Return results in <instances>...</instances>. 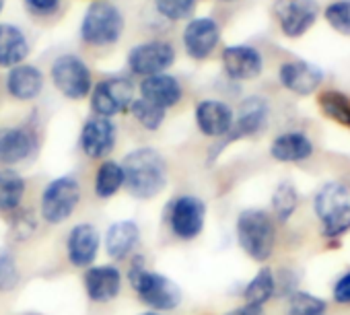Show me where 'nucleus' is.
<instances>
[{
    "instance_id": "obj_1",
    "label": "nucleus",
    "mask_w": 350,
    "mask_h": 315,
    "mask_svg": "<svg viewBox=\"0 0 350 315\" xmlns=\"http://www.w3.org/2000/svg\"><path fill=\"white\" fill-rule=\"evenodd\" d=\"M124 188L138 200H150L159 196L167 186L165 156L154 148H136L122 161Z\"/></svg>"
},
{
    "instance_id": "obj_2",
    "label": "nucleus",
    "mask_w": 350,
    "mask_h": 315,
    "mask_svg": "<svg viewBox=\"0 0 350 315\" xmlns=\"http://www.w3.org/2000/svg\"><path fill=\"white\" fill-rule=\"evenodd\" d=\"M237 241L241 249L256 262H266L276 243V231L272 217L260 208H247L237 217L235 225Z\"/></svg>"
},
{
    "instance_id": "obj_3",
    "label": "nucleus",
    "mask_w": 350,
    "mask_h": 315,
    "mask_svg": "<svg viewBox=\"0 0 350 315\" xmlns=\"http://www.w3.org/2000/svg\"><path fill=\"white\" fill-rule=\"evenodd\" d=\"M128 274L134 290L146 307L154 311H173L182 303V288L159 272H148L142 258H136Z\"/></svg>"
},
{
    "instance_id": "obj_4",
    "label": "nucleus",
    "mask_w": 350,
    "mask_h": 315,
    "mask_svg": "<svg viewBox=\"0 0 350 315\" xmlns=\"http://www.w3.org/2000/svg\"><path fill=\"white\" fill-rule=\"evenodd\" d=\"M124 27V15L116 5L107 0H95L81 21V38L87 46L107 48L120 42Z\"/></svg>"
},
{
    "instance_id": "obj_5",
    "label": "nucleus",
    "mask_w": 350,
    "mask_h": 315,
    "mask_svg": "<svg viewBox=\"0 0 350 315\" xmlns=\"http://www.w3.org/2000/svg\"><path fill=\"white\" fill-rule=\"evenodd\" d=\"M315 215L321 223V233L329 239L350 231V192L338 182L325 184L313 200Z\"/></svg>"
},
{
    "instance_id": "obj_6",
    "label": "nucleus",
    "mask_w": 350,
    "mask_h": 315,
    "mask_svg": "<svg viewBox=\"0 0 350 315\" xmlns=\"http://www.w3.org/2000/svg\"><path fill=\"white\" fill-rule=\"evenodd\" d=\"M54 87L72 101L85 99L93 91V74L83 58L75 54H62L52 64Z\"/></svg>"
},
{
    "instance_id": "obj_7",
    "label": "nucleus",
    "mask_w": 350,
    "mask_h": 315,
    "mask_svg": "<svg viewBox=\"0 0 350 315\" xmlns=\"http://www.w3.org/2000/svg\"><path fill=\"white\" fill-rule=\"evenodd\" d=\"M134 83L124 77H111L99 81L91 91V109L95 115L113 118L130 109L134 101Z\"/></svg>"
},
{
    "instance_id": "obj_8",
    "label": "nucleus",
    "mask_w": 350,
    "mask_h": 315,
    "mask_svg": "<svg viewBox=\"0 0 350 315\" xmlns=\"http://www.w3.org/2000/svg\"><path fill=\"white\" fill-rule=\"evenodd\" d=\"M81 202V186L75 178H56L44 188L42 215L48 223L58 225L72 217Z\"/></svg>"
},
{
    "instance_id": "obj_9",
    "label": "nucleus",
    "mask_w": 350,
    "mask_h": 315,
    "mask_svg": "<svg viewBox=\"0 0 350 315\" xmlns=\"http://www.w3.org/2000/svg\"><path fill=\"white\" fill-rule=\"evenodd\" d=\"M272 13L280 31L286 38L305 36L319 17V5L315 0H274Z\"/></svg>"
},
{
    "instance_id": "obj_10",
    "label": "nucleus",
    "mask_w": 350,
    "mask_h": 315,
    "mask_svg": "<svg viewBox=\"0 0 350 315\" xmlns=\"http://www.w3.org/2000/svg\"><path fill=\"white\" fill-rule=\"evenodd\" d=\"M266 120H268V103L260 97H250L245 99L241 105H239V115L235 118L229 134L225 138H221L219 146L213 148L211 152V161L217 159V154L227 148L231 142L235 140H243V138H250L254 134H258L264 126H266Z\"/></svg>"
},
{
    "instance_id": "obj_11",
    "label": "nucleus",
    "mask_w": 350,
    "mask_h": 315,
    "mask_svg": "<svg viewBox=\"0 0 350 315\" xmlns=\"http://www.w3.org/2000/svg\"><path fill=\"white\" fill-rule=\"evenodd\" d=\"M175 62V50L169 42L152 40L134 46L128 52V66L138 77L163 74Z\"/></svg>"
},
{
    "instance_id": "obj_12",
    "label": "nucleus",
    "mask_w": 350,
    "mask_h": 315,
    "mask_svg": "<svg viewBox=\"0 0 350 315\" xmlns=\"http://www.w3.org/2000/svg\"><path fill=\"white\" fill-rule=\"evenodd\" d=\"M206 221V204L196 198V196H182L173 202L171 215H169V225L171 231L180 239H196Z\"/></svg>"
},
{
    "instance_id": "obj_13",
    "label": "nucleus",
    "mask_w": 350,
    "mask_h": 315,
    "mask_svg": "<svg viewBox=\"0 0 350 315\" xmlns=\"http://www.w3.org/2000/svg\"><path fill=\"white\" fill-rule=\"evenodd\" d=\"M186 54L194 60H206L221 42V27L213 17H196L184 29Z\"/></svg>"
},
{
    "instance_id": "obj_14",
    "label": "nucleus",
    "mask_w": 350,
    "mask_h": 315,
    "mask_svg": "<svg viewBox=\"0 0 350 315\" xmlns=\"http://www.w3.org/2000/svg\"><path fill=\"white\" fill-rule=\"evenodd\" d=\"M116 138H118L116 124L109 118L93 115L83 124L79 142L89 159H105L116 146Z\"/></svg>"
},
{
    "instance_id": "obj_15",
    "label": "nucleus",
    "mask_w": 350,
    "mask_h": 315,
    "mask_svg": "<svg viewBox=\"0 0 350 315\" xmlns=\"http://www.w3.org/2000/svg\"><path fill=\"white\" fill-rule=\"evenodd\" d=\"M38 138L27 126H7L0 128V165L11 167L33 154Z\"/></svg>"
},
{
    "instance_id": "obj_16",
    "label": "nucleus",
    "mask_w": 350,
    "mask_h": 315,
    "mask_svg": "<svg viewBox=\"0 0 350 315\" xmlns=\"http://www.w3.org/2000/svg\"><path fill=\"white\" fill-rule=\"evenodd\" d=\"M223 68L233 81H254L264 70V58L252 46H227L223 50Z\"/></svg>"
},
{
    "instance_id": "obj_17",
    "label": "nucleus",
    "mask_w": 350,
    "mask_h": 315,
    "mask_svg": "<svg viewBox=\"0 0 350 315\" xmlns=\"http://www.w3.org/2000/svg\"><path fill=\"white\" fill-rule=\"evenodd\" d=\"M278 81L286 91H291L295 95H311L321 87L323 70L317 68L315 64H309L303 60H293V62H284L280 66Z\"/></svg>"
},
{
    "instance_id": "obj_18",
    "label": "nucleus",
    "mask_w": 350,
    "mask_h": 315,
    "mask_svg": "<svg viewBox=\"0 0 350 315\" xmlns=\"http://www.w3.org/2000/svg\"><path fill=\"white\" fill-rule=\"evenodd\" d=\"M235 122V111L219 99H204L196 105V126L204 136L225 138Z\"/></svg>"
},
{
    "instance_id": "obj_19",
    "label": "nucleus",
    "mask_w": 350,
    "mask_h": 315,
    "mask_svg": "<svg viewBox=\"0 0 350 315\" xmlns=\"http://www.w3.org/2000/svg\"><path fill=\"white\" fill-rule=\"evenodd\" d=\"M99 231L89 225H77L72 227V231L68 233V241H66V249H68V260L72 266L77 268H89L99 251Z\"/></svg>"
},
{
    "instance_id": "obj_20",
    "label": "nucleus",
    "mask_w": 350,
    "mask_h": 315,
    "mask_svg": "<svg viewBox=\"0 0 350 315\" xmlns=\"http://www.w3.org/2000/svg\"><path fill=\"white\" fill-rule=\"evenodd\" d=\"M85 290L95 303H109L122 290V274L116 266H91L85 272Z\"/></svg>"
},
{
    "instance_id": "obj_21",
    "label": "nucleus",
    "mask_w": 350,
    "mask_h": 315,
    "mask_svg": "<svg viewBox=\"0 0 350 315\" xmlns=\"http://www.w3.org/2000/svg\"><path fill=\"white\" fill-rule=\"evenodd\" d=\"M184 89L180 85V81L163 72V74H152V77H144L140 83V97L167 109L173 107L182 101Z\"/></svg>"
},
{
    "instance_id": "obj_22",
    "label": "nucleus",
    "mask_w": 350,
    "mask_h": 315,
    "mask_svg": "<svg viewBox=\"0 0 350 315\" xmlns=\"http://www.w3.org/2000/svg\"><path fill=\"white\" fill-rule=\"evenodd\" d=\"M29 40L21 27L0 23V68H15L29 56Z\"/></svg>"
},
{
    "instance_id": "obj_23",
    "label": "nucleus",
    "mask_w": 350,
    "mask_h": 315,
    "mask_svg": "<svg viewBox=\"0 0 350 315\" xmlns=\"http://www.w3.org/2000/svg\"><path fill=\"white\" fill-rule=\"evenodd\" d=\"M7 91L19 101H33L44 91V74L38 66L19 64L7 74Z\"/></svg>"
},
{
    "instance_id": "obj_24",
    "label": "nucleus",
    "mask_w": 350,
    "mask_h": 315,
    "mask_svg": "<svg viewBox=\"0 0 350 315\" xmlns=\"http://www.w3.org/2000/svg\"><path fill=\"white\" fill-rule=\"evenodd\" d=\"M313 152V142L303 132H284L274 138L270 146L272 159L278 163H299L309 159Z\"/></svg>"
},
{
    "instance_id": "obj_25",
    "label": "nucleus",
    "mask_w": 350,
    "mask_h": 315,
    "mask_svg": "<svg viewBox=\"0 0 350 315\" xmlns=\"http://www.w3.org/2000/svg\"><path fill=\"white\" fill-rule=\"evenodd\" d=\"M140 241V229L132 221H118L107 229L105 249L111 260H126Z\"/></svg>"
},
{
    "instance_id": "obj_26",
    "label": "nucleus",
    "mask_w": 350,
    "mask_h": 315,
    "mask_svg": "<svg viewBox=\"0 0 350 315\" xmlns=\"http://www.w3.org/2000/svg\"><path fill=\"white\" fill-rule=\"evenodd\" d=\"M25 196V180L13 169H0V213L19 210Z\"/></svg>"
},
{
    "instance_id": "obj_27",
    "label": "nucleus",
    "mask_w": 350,
    "mask_h": 315,
    "mask_svg": "<svg viewBox=\"0 0 350 315\" xmlns=\"http://www.w3.org/2000/svg\"><path fill=\"white\" fill-rule=\"evenodd\" d=\"M276 295V276L270 268H262L245 286L243 290V299L245 305H256L262 307L264 303H268L272 297Z\"/></svg>"
},
{
    "instance_id": "obj_28",
    "label": "nucleus",
    "mask_w": 350,
    "mask_h": 315,
    "mask_svg": "<svg viewBox=\"0 0 350 315\" xmlns=\"http://www.w3.org/2000/svg\"><path fill=\"white\" fill-rule=\"evenodd\" d=\"M124 186V169L122 163L116 161H103L95 174V194L97 198H111L120 188Z\"/></svg>"
},
{
    "instance_id": "obj_29",
    "label": "nucleus",
    "mask_w": 350,
    "mask_h": 315,
    "mask_svg": "<svg viewBox=\"0 0 350 315\" xmlns=\"http://www.w3.org/2000/svg\"><path fill=\"white\" fill-rule=\"evenodd\" d=\"M321 111L336 124L350 128V97L340 91H323L317 97Z\"/></svg>"
},
{
    "instance_id": "obj_30",
    "label": "nucleus",
    "mask_w": 350,
    "mask_h": 315,
    "mask_svg": "<svg viewBox=\"0 0 350 315\" xmlns=\"http://www.w3.org/2000/svg\"><path fill=\"white\" fill-rule=\"evenodd\" d=\"M297 204H299V192H297V188L291 182L278 184V188L272 194V210H274L276 219L280 223L288 221L293 217Z\"/></svg>"
},
{
    "instance_id": "obj_31",
    "label": "nucleus",
    "mask_w": 350,
    "mask_h": 315,
    "mask_svg": "<svg viewBox=\"0 0 350 315\" xmlns=\"http://www.w3.org/2000/svg\"><path fill=\"white\" fill-rule=\"evenodd\" d=\"M130 111L136 118V122L144 130H150V132H154V130L161 128V124L165 122V113H167L163 107H159V105H154V103H150V101H146L142 97H138V99L132 101Z\"/></svg>"
},
{
    "instance_id": "obj_32",
    "label": "nucleus",
    "mask_w": 350,
    "mask_h": 315,
    "mask_svg": "<svg viewBox=\"0 0 350 315\" xmlns=\"http://www.w3.org/2000/svg\"><path fill=\"white\" fill-rule=\"evenodd\" d=\"M325 301L305 292V290H295L288 299L286 315H325Z\"/></svg>"
},
{
    "instance_id": "obj_33",
    "label": "nucleus",
    "mask_w": 350,
    "mask_h": 315,
    "mask_svg": "<svg viewBox=\"0 0 350 315\" xmlns=\"http://www.w3.org/2000/svg\"><path fill=\"white\" fill-rule=\"evenodd\" d=\"M323 19L336 33L350 38V0H336V3L327 5Z\"/></svg>"
},
{
    "instance_id": "obj_34",
    "label": "nucleus",
    "mask_w": 350,
    "mask_h": 315,
    "mask_svg": "<svg viewBox=\"0 0 350 315\" xmlns=\"http://www.w3.org/2000/svg\"><path fill=\"white\" fill-rule=\"evenodd\" d=\"M198 0H157V13L169 21H184L190 19L196 11Z\"/></svg>"
},
{
    "instance_id": "obj_35",
    "label": "nucleus",
    "mask_w": 350,
    "mask_h": 315,
    "mask_svg": "<svg viewBox=\"0 0 350 315\" xmlns=\"http://www.w3.org/2000/svg\"><path fill=\"white\" fill-rule=\"evenodd\" d=\"M19 282V270L15 264V256L0 247V292H9L17 286Z\"/></svg>"
},
{
    "instance_id": "obj_36",
    "label": "nucleus",
    "mask_w": 350,
    "mask_h": 315,
    "mask_svg": "<svg viewBox=\"0 0 350 315\" xmlns=\"http://www.w3.org/2000/svg\"><path fill=\"white\" fill-rule=\"evenodd\" d=\"M62 5V0H25V7L31 15L38 17H50L54 15Z\"/></svg>"
},
{
    "instance_id": "obj_37",
    "label": "nucleus",
    "mask_w": 350,
    "mask_h": 315,
    "mask_svg": "<svg viewBox=\"0 0 350 315\" xmlns=\"http://www.w3.org/2000/svg\"><path fill=\"white\" fill-rule=\"evenodd\" d=\"M334 301L340 305H350V272L342 274L334 284Z\"/></svg>"
},
{
    "instance_id": "obj_38",
    "label": "nucleus",
    "mask_w": 350,
    "mask_h": 315,
    "mask_svg": "<svg viewBox=\"0 0 350 315\" xmlns=\"http://www.w3.org/2000/svg\"><path fill=\"white\" fill-rule=\"evenodd\" d=\"M227 315H262V307H256V305H241V307L229 311Z\"/></svg>"
},
{
    "instance_id": "obj_39",
    "label": "nucleus",
    "mask_w": 350,
    "mask_h": 315,
    "mask_svg": "<svg viewBox=\"0 0 350 315\" xmlns=\"http://www.w3.org/2000/svg\"><path fill=\"white\" fill-rule=\"evenodd\" d=\"M140 315H159L157 311H144V313H140Z\"/></svg>"
},
{
    "instance_id": "obj_40",
    "label": "nucleus",
    "mask_w": 350,
    "mask_h": 315,
    "mask_svg": "<svg viewBox=\"0 0 350 315\" xmlns=\"http://www.w3.org/2000/svg\"><path fill=\"white\" fill-rule=\"evenodd\" d=\"M5 3L7 0H0V13H3V9H5Z\"/></svg>"
},
{
    "instance_id": "obj_41",
    "label": "nucleus",
    "mask_w": 350,
    "mask_h": 315,
    "mask_svg": "<svg viewBox=\"0 0 350 315\" xmlns=\"http://www.w3.org/2000/svg\"><path fill=\"white\" fill-rule=\"evenodd\" d=\"M223 3H235V0H223Z\"/></svg>"
}]
</instances>
